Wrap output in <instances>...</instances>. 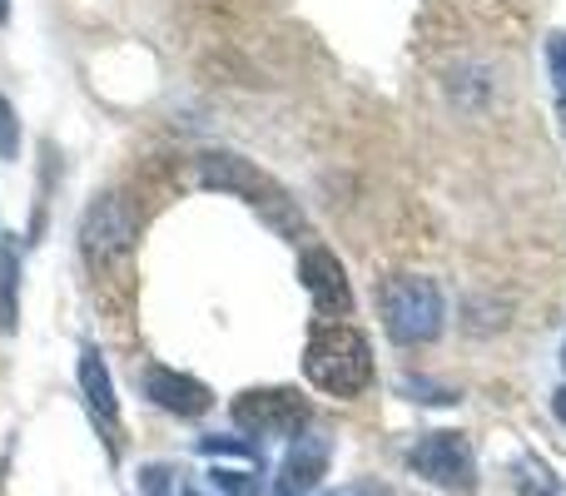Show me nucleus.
<instances>
[{
    "label": "nucleus",
    "instance_id": "nucleus-1",
    "mask_svg": "<svg viewBox=\"0 0 566 496\" xmlns=\"http://www.w3.org/2000/svg\"><path fill=\"white\" fill-rule=\"evenodd\" d=\"M303 372L328 398H358L373 382V348L348 323H318L303 348Z\"/></svg>",
    "mask_w": 566,
    "mask_h": 496
},
{
    "label": "nucleus",
    "instance_id": "nucleus-2",
    "mask_svg": "<svg viewBox=\"0 0 566 496\" xmlns=\"http://www.w3.org/2000/svg\"><path fill=\"white\" fill-rule=\"evenodd\" d=\"M378 313L392 342L422 348L442 333V288L422 273H392L378 288Z\"/></svg>",
    "mask_w": 566,
    "mask_h": 496
},
{
    "label": "nucleus",
    "instance_id": "nucleus-3",
    "mask_svg": "<svg viewBox=\"0 0 566 496\" xmlns=\"http://www.w3.org/2000/svg\"><path fill=\"white\" fill-rule=\"evenodd\" d=\"M199 184L219 189V194H239L244 204H254L274 229H283V234H298V224H303V219L293 214L289 194L239 155H199Z\"/></svg>",
    "mask_w": 566,
    "mask_h": 496
},
{
    "label": "nucleus",
    "instance_id": "nucleus-4",
    "mask_svg": "<svg viewBox=\"0 0 566 496\" xmlns=\"http://www.w3.org/2000/svg\"><path fill=\"white\" fill-rule=\"evenodd\" d=\"M135 239H139V214L125 194H99L80 219V249H85V258L95 268L125 258L135 249Z\"/></svg>",
    "mask_w": 566,
    "mask_h": 496
},
{
    "label": "nucleus",
    "instance_id": "nucleus-5",
    "mask_svg": "<svg viewBox=\"0 0 566 496\" xmlns=\"http://www.w3.org/2000/svg\"><path fill=\"white\" fill-rule=\"evenodd\" d=\"M408 467L418 472V477H428L432 487H448V492L478 487V457H472V442L462 437V432H428V437L408 452Z\"/></svg>",
    "mask_w": 566,
    "mask_h": 496
},
{
    "label": "nucleus",
    "instance_id": "nucleus-6",
    "mask_svg": "<svg viewBox=\"0 0 566 496\" xmlns=\"http://www.w3.org/2000/svg\"><path fill=\"white\" fill-rule=\"evenodd\" d=\"M308 422V402L293 388H254L234 398V428L249 437H298Z\"/></svg>",
    "mask_w": 566,
    "mask_h": 496
},
{
    "label": "nucleus",
    "instance_id": "nucleus-7",
    "mask_svg": "<svg viewBox=\"0 0 566 496\" xmlns=\"http://www.w3.org/2000/svg\"><path fill=\"white\" fill-rule=\"evenodd\" d=\"M298 278H303V288H308V298L318 313H348L353 308L348 273H343L338 253H328L323 244H308L298 253Z\"/></svg>",
    "mask_w": 566,
    "mask_h": 496
},
{
    "label": "nucleus",
    "instance_id": "nucleus-8",
    "mask_svg": "<svg viewBox=\"0 0 566 496\" xmlns=\"http://www.w3.org/2000/svg\"><path fill=\"white\" fill-rule=\"evenodd\" d=\"M145 398L155 402V408L175 412V418H205V412L214 408V392H209L205 382H199V378H185V372L165 368V362L145 368Z\"/></svg>",
    "mask_w": 566,
    "mask_h": 496
},
{
    "label": "nucleus",
    "instance_id": "nucleus-9",
    "mask_svg": "<svg viewBox=\"0 0 566 496\" xmlns=\"http://www.w3.org/2000/svg\"><path fill=\"white\" fill-rule=\"evenodd\" d=\"M328 437L323 432H303V437H293L289 457H283L279 467V482H274V496H303L318 487V477L328 472Z\"/></svg>",
    "mask_w": 566,
    "mask_h": 496
},
{
    "label": "nucleus",
    "instance_id": "nucleus-10",
    "mask_svg": "<svg viewBox=\"0 0 566 496\" xmlns=\"http://www.w3.org/2000/svg\"><path fill=\"white\" fill-rule=\"evenodd\" d=\"M80 388H85L90 412H95V422L105 428L109 452H115L119 447V402H115V382H109V368H105V358H99V348L80 352Z\"/></svg>",
    "mask_w": 566,
    "mask_h": 496
},
{
    "label": "nucleus",
    "instance_id": "nucleus-11",
    "mask_svg": "<svg viewBox=\"0 0 566 496\" xmlns=\"http://www.w3.org/2000/svg\"><path fill=\"white\" fill-rule=\"evenodd\" d=\"M15 288H20V244H0V328H15Z\"/></svg>",
    "mask_w": 566,
    "mask_h": 496
},
{
    "label": "nucleus",
    "instance_id": "nucleus-12",
    "mask_svg": "<svg viewBox=\"0 0 566 496\" xmlns=\"http://www.w3.org/2000/svg\"><path fill=\"white\" fill-rule=\"evenodd\" d=\"M199 452H205V457H249L254 462V467H264V452H259V442H244V437H205L199 442Z\"/></svg>",
    "mask_w": 566,
    "mask_h": 496
},
{
    "label": "nucleus",
    "instance_id": "nucleus-13",
    "mask_svg": "<svg viewBox=\"0 0 566 496\" xmlns=\"http://www.w3.org/2000/svg\"><path fill=\"white\" fill-rule=\"evenodd\" d=\"M209 487L224 492V496H254V492H259V477H254V472H229V467H219V472H209Z\"/></svg>",
    "mask_w": 566,
    "mask_h": 496
},
{
    "label": "nucleus",
    "instance_id": "nucleus-14",
    "mask_svg": "<svg viewBox=\"0 0 566 496\" xmlns=\"http://www.w3.org/2000/svg\"><path fill=\"white\" fill-rule=\"evenodd\" d=\"M522 496H557V477L542 462H522Z\"/></svg>",
    "mask_w": 566,
    "mask_h": 496
},
{
    "label": "nucleus",
    "instance_id": "nucleus-15",
    "mask_svg": "<svg viewBox=\"0 0 566 496\" xmlns=\"http://www.w3.org/2000/svg\"><path fill=\"white\" fill-rule=\"evenodd\" d=\"M20 155V119L10 109V99L0 95V159H15Z\"/></svg>",
    "mask_w": 566,
    "mask_h": 496
},
{
    "label": "nucleus",
    "instance_id": "nucleus-16",
    "mask_svg": "<svg viewBox=\"0 0 566 496\" xmlns=\"http://www.w3.org/2000/svg\"><path fill=\"white\" fill-rule=\"evenodd\" d=\"M547 65H552V80H557V89H562V99H566V30H562V35H552Z\"/></svg>",
    "mask_w": 566,
    "mask_h": 496
},
{
    "label": "nucleus",
    "instance_id": "nucleus-17",
    "mask_svg": "<svg viewBox=\"0 0 566 496\" xmlns=\"http://www.w3.org/2000/svg\"><path fill=\"white\" fill-rule=\"evenodd\" d=\"M318 496H392V487H382V482H348V487L318 492Z\"/></svg>",
    "mask_w": 566,
    "mask_h": 496
},
{
    "label": "nucleus",
    "instance_id": "nucleus-18",
    "mask_svg": "<svg viewBox=\"0 0 566 496\" xmlns=\"http://www.w3.org/2000/svg\"><path fill=\"white\" fill-rule=\"evenodd\" d=\"M139 487H145L149 496H165L169 492V467H145L139 472Z\"/></svg>",
    "mask_w": 566,
    "mask_h": 496
},
{
    "label": "nucleus",
    "instance_id": "nucleus-19",
    "mask_svg": "<svg viewBox=\"0 0 566 496\" xmlns=\"http://www.w3.org/2000/svg\"><path fill=\"white\" fill-rule=\"evenodd\" d=\"M552 408H557V418H562V422H566V388H562V392H557V402H552Z\"/></svg>",
    "mask_w": 566,
    "mask_h": 496
},
{
    "label": "nucleus",
    "instance_id": "nucleus-20",
    "mask_svg": "<svg viewBox=\"0 0 566 496\" xmlns=\"http://www.w3.org/2000/svg\"><path fill=\"white\" fill-rule=\"evenodd\" d=\"M185 496H209V492L199 487V482H185Z\"/></svg>",
    "mask_w": 566,
    "mask_h": 496
},
{
    "label": "nucleus",
    "instance_id": "nucleus-21",
    "mask_svg": "<svg viewBox=\"0 0 566 496\" xmlns=\"http://www.w3.org/2000/svg\"><path fill=\"white\" fill-rule=\"evenodd\" d=\"M6 20H10V0H0V25H6Z\"/></svg>",
    "mask_w": 566,
    "mask_h": 496
},
{
    "label": "nucleus",
    "instance_id": "nucleus-22",
    "mask_svg": "<svg viewBox=\"0 0 566 496\" xmlns=\"http://www.w3.org/2000/svg\"><path fill=\"white\" fill-rule=\"evenodd\" d=\"M562 362H566V352H562Z\"/></svg>",
    "mask_w": 566,
    "mask_h": 496
}]
</instances>
